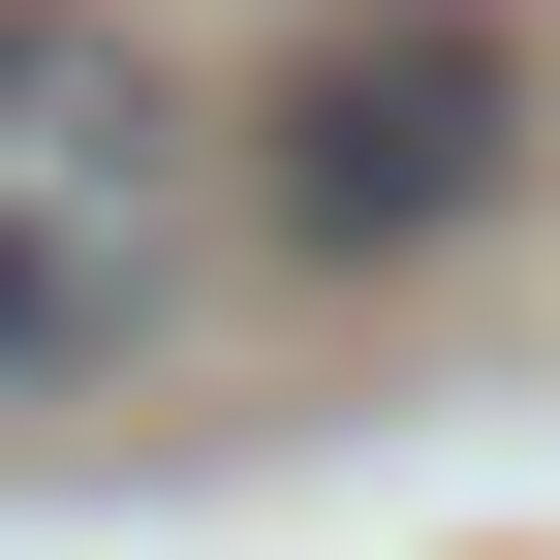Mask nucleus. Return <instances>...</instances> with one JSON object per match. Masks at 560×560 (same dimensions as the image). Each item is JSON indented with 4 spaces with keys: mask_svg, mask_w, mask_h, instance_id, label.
I'll return each mask as SVG.
<instances>
[{
    "mask_svg": "<svg viewBox=\"0 0 560 560\" xmlns=\"http://www.w3.org/2000/svg\"><path fill=\"white\" fill-rule=\"evenodd\" d=\"M187 280H219V94L125 0H0V405L125 374Z\"/></svg>",
    "mask_w": 560,
    "mask_h": 560,
    "instance_id": "f257e3e1",
    "label": "nucleus"
},
{
    "mask_svg": "<svg viewBox=\"0 0 560 560\" xmlns=\"http://www.w3.org/2000/svg\"><path fill=\"white\" fill-rule=\"evenodd\" d=\"M499 187H529V32L499 0H342V32L249 94V249H312V280L467 249Z\"/></svg>",
    "mask_w": 560,
    "mask_h": 560,
    "instance_id": "f03ea898",
    "label": "nucleus"
}]
</instances>
